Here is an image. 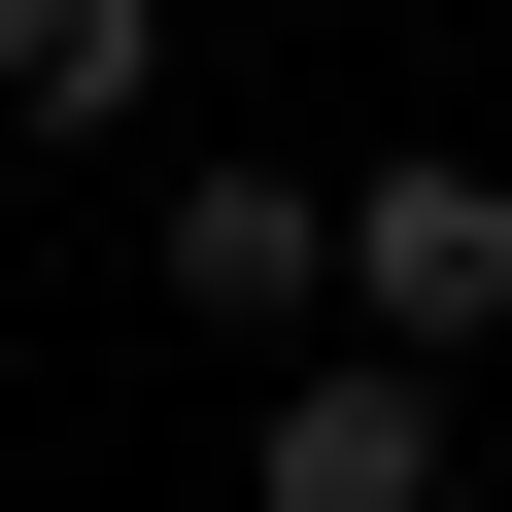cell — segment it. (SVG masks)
<instances>
[{"instance_id":"1","label":"cell","mask_w":512,"mask_h":512,"mask_svg":"<svg viewBox=\"0 0 512 512\" xmlns=\"http://www.w3.org/2000/svg\"><path fill=\"white\" fill-rule=\"evenodd\" d=\"M137 274H171V342H239V376H308V342H342V171H274V137H205V171L137 205Z\"/></svg>"},{"instance_id":"2","label":"cell","mask_w":512,"mask_h":512,"mask_svg":"<svg viewBox=\"0 0 512 512\" xmlns=\"http://www.w3.org/2000/svg\"><path fill=\"white\" fill-rule=\"evenodd\" d=\"M342 342H410V376H478V342H512V171H478V137L342 171Z\"/></svg>"},{"instance_id":"3","label":"cell","mask_w":512,"mask_h":512,"mask_svg":"<svg viewBox=\"0 0 512 512\" xmlns=\"http://www.w3.org/2000/svg\"><path fill=\"white\" fill-rule=\"evenodd\" d=\"M444 410H478V376H410V342H308L274 410H239V512H444Z\"/></svg>"},{"instance_id":"4","label":"cell","mask_w":512,"mask_h":512,"mask_svg":"<svg viewBox=\"0 0 512 512\" xmlns=\"http://www.w3.org/2000/svg\"><path fill=\"white\" fill-rule=\"evenodd\" d=\"M171 103V0H0V137H137Z\"/></svg>"}]
</instances>
